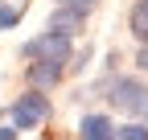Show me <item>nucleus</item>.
<instances>
[{"mask_svg": "<svg viewBox=\"0 0 148 140\" xmlns=\"http://www.w3.org/2000/svg\"><path fill=\"white\" fill-rule=\"evenodd\" d=\"M62 8H70V12H78V16H86V12H95L99 8V0H58Z\"/></svg>", "mask_w": 148, "mask_h": 140, "instance_id": "10", "label": "nucleus"}, {"mask_svg": "<svg viewBox=\"0 0 148 140\" xmlns=\"http://www.w3.org/2000/svg\"><path fill=\"white\" fill-rule=\"evenodd\" d=\"M111 140H148V128L144 124H123V128H115Z\"/></svg>", "mask_w": 148, "mask_h": 140, "instance_id": "9", "label": "nucleus"}, {"mask_svg": "<svg viewBox=\"0 0 148 140\" xmlns=\"http://www.w3.org/2000/svg\"><path fill=\"white\" fill-rule=\"evenodd\" d=\"M127 25H132V37H140V41L148 45V0H136V4H132Z\"/></svg>", "mask_w": 148, "mask_h": 140, "instance_id": "7", "label": "nucleus"}, {"mask_svg": "<svg viewBox=\"0 0 148 140\" xmlns=\"http://www.w3.org/2000/svg\"><path fill=\"white\" fill-rule=\"evenodd\" d=\"M62 66H66V62H33V66H29V82H33V91L53 86V82L62 78Z\"/></svg>", "mask_w": 148, "mask_h": 140, "instance_id": "4", "label": "nucleus"}, {"mask_svg": "<svg viewBox=\"0 0 148 140\" xmlns=\"http://www.w3.org/2000/svg\"><path fill=\"white\" fill-rule=\"evenodd\" d=\"M115 136V128H111L107 115H86L82 119V140H111Z\"/></svg>", "mask_w": 148, "mask_h": 140, "instance_id": "5", "label": "nucleus"}, {"mask_svg": "<svg viewBox=\"0 0 148 140\" xmlns=\"http://www.w3.org/2000/svg\"><path fill=\"white\" fill-rule=\"evenodd\" d=\"M70 54H74V37L58 29H45L41 37L25 41V58H33V62H70Z\"/></svg>", "mask_w": 148, "mask_h": 140, "instance_id": "1", "label": "nucleus"}, {"mask_svg": "<svg viewBox=\"0 0 148 140\" xmlns=\"http://www.w3.org/2000/svg\"><path fill=\"white\" fill-rule=\"evenodd\" d=\"M136 66H140V70H148V45H140V54H136Z\"/></svg>", "mask_w": 148, "mask_h": 140, "instance_id": "11", "label": "nucleus"}, {"mask_svg": "<svg viewBox=\"0 0 148 140\" xmlns=\"http://www.w3.org/2000/svg\"><path fill=\"white\" fill-rule=\"evenodd\" d=\"M12 128H37V124H45L49 119V99L41 95V91H29V95H21L12 103Z\"/></svg>", "mask_w": 148, "mask_h": 140, "instance_id": "3", "label": "nucleus"}, {"mask_svg": "<svg viewBox=\"0 0 148 140\" xmlns=\"http://www.w3.org/2000/svg\"><path fill=\"white\" fill-rule=\"evenodd\" d=\"M82 21H86V16H78V12H70V8H62V4H58V12L49 16V29H58V33H70V37H74V33L82 29Z\"/></svg>", "mask_w": 148, "mask_h": 140, "instance_id": "6", "label": "nucleus"}, {"mask_svg": "<svg viewBox=\"0 0 148 140\" xmlns=\"http://www.w3.org/2000/svg\"><path fill=\"white\" fill-rule=\"evenodd\" d=\"M21 16H25V0H8V4H0V29H12Z\"/></svg>", "mask_w": 148, "mask_h": 140, "instance_id": "8", "label": "nucleus"}, {"mask_svg": "<svg viewBox=\"0 0 148 140\" xmlns=\"http://www.w3.org/2000/svg\"><path fill=\"white\" fill-rule=\"evenodd\" d=\"M0 140H16V132L12 128H0Z\"/></svg>", "mask_w": 148, "mask_h": 140, "instance_id": "12", "label": "nucleus"}, {"mask_svg": "<svg viewBox=\"0 0 148 140\" xmlns=\"http://www.w3.org/2000/svg\"><path fill=\"white\" fill-rule=\"evenodd\" d=\"M107 99H111V107H119L127 115H148V86L136 78H115L107 86Z\"/></svg>", "mask_w": 148, "mask_h": 140, "instance_id": "2", "label": "nucleus"}]
</instances>
